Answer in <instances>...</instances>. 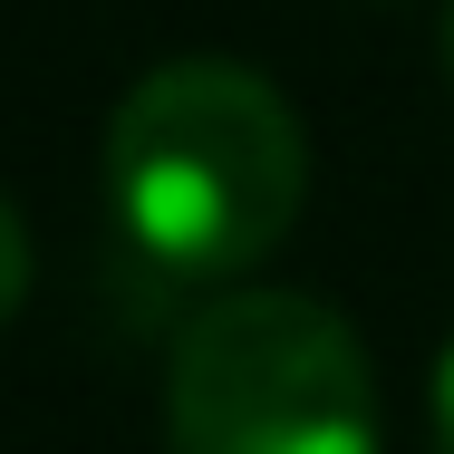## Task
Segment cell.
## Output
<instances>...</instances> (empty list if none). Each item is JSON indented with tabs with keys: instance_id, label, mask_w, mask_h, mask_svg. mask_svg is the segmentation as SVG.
Wrapping results in <instances>:
<instances>
[{
	"instance_id": "cell-1",
	"label": "cell",
	"mask_w": 454,
	"mask_h": 454,
	"mask_svg": "<svg viewBox=\"0 0 454 454\" xmlns=\"http://www.w3.org/2000/svg\"><path fill=\"white\" fill-rule=\"evenodd\" d=\"M309 193V136L262 68L165 59L106 116L116 232L184 280H242L271 262Z\"/></svg>"
},
{
	"instance_id": "cell-5",
	"label": "cell",
	"mask_w": 454,
	"mask_h": 454,
	"mask_svg": "<svg viewBox=\"0 0 454 454\" xmlns=\"http://www.w3.org/2000/svg\"><path fill=\"white\" fill-rule=\"evenodd\" d=\"M445 78H454V10H445Z\"/></svg>"
},
{
	"instance_id": "cell-4",
	"label": "cell",
	"mask_w": 454,
	"mask_h": 454,
	"mask_svg": "<svg viewBox=\"0 0 454 454\" xmlns=\"http://www.w3.org/2000/svg\"><path fill=\"white\" fill-rule=\"evenodd\" d=\"M435 454H454V348L435 367Z\"/></svg>"
},
{
	"instance_id": "cell-2",
	"label": "cell",
	"mask_w": 454,
	"mask_h": 454,
	"mask_svg": "<svg viewBox=\"0 0 454 454\" xmlns=\"http://www.w3.org/2000/svg\"><path fill=\"white\" fill-rule=\"evenodd\" d=\"M165 454H377V367L309 290H223L165 367Z\"/></svg>"
},
{
	"instance_id": "cell-3",
	"label": "cell",
	"mask_w": 454,
	"mask_h": 454,
	"mask_svg": "<svg viewBox=\"0 0 454 454\" xmlns=\"http://www.w3.org/2000/svg\"><path fill=\"white\" fill-rule=\"evenodd\" d=\"M20 300H29V223H20V203L0 193V329L20 319Z\"/></svg>"
}]
</instances>
